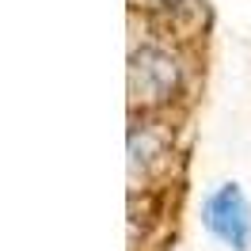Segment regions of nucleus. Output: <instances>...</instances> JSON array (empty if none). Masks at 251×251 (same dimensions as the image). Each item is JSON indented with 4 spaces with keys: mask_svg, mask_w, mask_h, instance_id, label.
<instances>
[{
    "mask_svg": "<svg viewBox=\"0 0 251 251\" xmlns=\"http://www.w3.org/2000/svg\"><path fill=\"white\" fill-rule=\"evenodd\" d=\"M172 164V133L160 129L156 122H137L129 129V175L137 179H152Z\"/></svg>",
    "mask_w": 251,
    "mask_h": 251,
    "instance_id": "nucleus-3",
    "label": "nucleus"
},
{
    "mask_svg": "<svg viewBox=\"0 0 251 251\" xmlns=\"http://www.w3.org/2000/svg\"><path fill=\"white\" fill-rule=\"evenodd\" d=\"M202 221L209 236L221 240L228 251H248L251 248V202L240 190V183H221L209 190L202 209Z\"/></svg>",
    "mask_w": 251,
    "mask_h": 251,
    "instance_id": "nucleus-2",
    "label": "nucleus"
},
{
    "mask_svg": "<svg viewBox=\"0 0 251 251\" xmlns=\"http://www.w3.org/2000/svg\"><path fill=\"white\" fill-rule=\"evenodd\" d=\"M183 88V61L160 42H145L129 57V103L141 110L168 107Z\"/></svg>",
    "mask_w": 251,
    "mask_h": 251,
    "instance_id": "nucleus-1",
    "label": "nucleus"
}]
</instances>
